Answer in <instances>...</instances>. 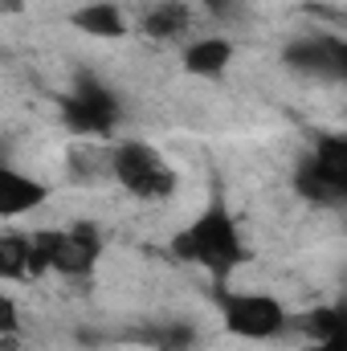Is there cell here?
Listing matches in <instances>:
<instances>
[{
    "instance_id": "6da1fadb",
    "label": "cell",
    "mask_w": 347,
    "mask_h": 351,
    "mask_svg": "<svg viewBox=\"0 0 347 351\" xmlns=\"http://www.w3.org/2000/svg\"><path fill=\"white\" fill-rule=\"evenodd\" d=\"M176 258L208 269L213 278H229L237 265L246 262V241H241V229L233 221V213L225 204H208L200 208L180 233L172 237Z\"/></svg>"
},
{
    "instance_id": "7a4b0ae2",
    "label": "cell",
    "mask_w": 347,
    "mask_h": 351,
    "mask_svg": "<svg viewBox=\"0 0 347 351\" xmlns=\"http://www.w3.org/2000/svg\"><path fill=\"white\" fill-rule=\"evenodd\" d=\"M29 237H33V274L58 269V274L82 278L102 258V237H98L94 225L45 229V233H29Z\"/></svg>"
},
{
    "instance_id": "3957f363",
    "label": "cell",
    "mask_w": 347,
    "mask_h": 351,
    "mask_svg": "<svg viewBox=\"0 0 347 351\" xmlns=\"http://www.w3.org/2000/svg\"><path fill=\"white\" fill-rule=\"evenodd\" d=\"M110 176L139 200H168L180 184L176 168L147 143L139 139H127V143H115L110 152Z\"/></svg>"
},
{
    "instance_id": "277c9868",
    "label": "cell",
    "mask_w": 347,
    "mask_h": 351,
    "mask_svg": "<svg viewBox=\"0 0 347 351\" xmlns=\"http://www.w3.org/2000/svg\"><path fill=\"white\" fill-rule=\"evenodd\" d=\"M294 188L311 204H339L347 200V139L327 135L315 143V152L294 168Z\"/></svg>"
},
{
    "instance_id": "5b68a950",
    "label": "cell",
    "mask_w": 347,
    "mask_h": 351,
    "mask_svg": "<svg viewBox=\"0 0 347 351\" xmlns=\"http://www.w3.org/2000/svg\"><path fill=\"white\" fill-rule=\"evenodd\" d=\"M217 306H221L225 331L237 335V339H274V335H282L290 327L286 306L274 294H258V290H250V294H221Z\"/></svg>"
},
{
    "instance_id": "8992f818",
    "label": "cell",
    "mask_w": 347,
    "mask_h": 351,
    "mask_svg": "<svg viewBox=\"0 0 347 351\" xmlns=\"http://www.w3.org/2000/svg\"><path fill=\"white\" fill-rule=\"evenodd\" d=\"M62 123L74 135H110L119 123V98L102 86L98 78H82L74 94L62 98Z\"/></svg>"
},
{
    "instance_id": "52a82bcc",
    "label": "cell",
    "mask_w": 347,
    "mask_h": 351,
    "mask_svg": "<svg viewBox=\"0 0 347 351\" xmlns=\"http://www.w3.org/2000/svg\"><path fill=\"white\" fill-rule=\"evenodd\" d=\"M282 62L311 78H347V45L339 37H298L286 45Z\"/></svg>"
},
{
    "instance_id": "ba28073f",
    "label": "cell",
    "mask_w": 347,
    "mask_h": 351,
    "mask_svg": "<svg viewBox=\"0 0 347 351\" xmlns=\"http://www.w3.org/2000/svg\"><path fill=\"white\" fill-rule=\"evenodd\" d=\"M49 200V188L33 176L16 172L0 160V221H16V217H29L37 213L41 204Z\"/></svg>"
},
{
    "instance_id": "9c48e42d",
    "label": "cell",
    "mask_w": 347,
    "mask_h": 351,
    "mask_svg": "<svg viewBox=\"0 0 347 351\" xmlns=\"http://www.w3.org/2000/svg\"><path fill=\"white\" fill-rule=\"evenodd\" d=\"M233 62V45L225 37H200L184 49V70L196 78H221Z\"/></svg>"
},
{
    "instance_id": "30bf717a",
    "label": "cell",
    "mask_w": 347,
    "mask_h": 351,
    "mask_svg": "<svg viewBox=\"0 0 347 351\" xmlns=\"http://www.w3.org/2000/svg\"><path fill=\"white\" fill-rule=\"evenodd\" d=\"M74 29H82L86 37H102V41H115L127 33V21L119 12V4H106V0H94V4H82L74 12Z\"/></svg>"
},
{
    "instance_id": "8fae6325",
    "label": "cell",
    "mask_w": 347,
    "mask_h": 351,
    "mask_svg": "<svg viewBox=\"0 0 347 351\" xmlns=\"http://www.w3.org/2000/svg\"><path fill=\"white\" fill-rule=\"evenodd\" d=\"M37 278L33 274V237L29 233H0V282Z\"/></svg>"
},
{
    "instance_id": "7c38bea8",
    "label": "cell",
    "mask_w": 347,
    "mask_h": 351,
    "mask_svg": "<svg viewBox=\"0 0 347 351\" xmlns=\"http://www.w3.org/2000/svg\"><path fill=\"white\" fill-rule=\"evenodd\" d=\"M298 327L307 331V339H311V343H323V339H344V335H347L344 311H335V306H319V311L302 315V319H298Z\"/></svg>"
},
{
    "instance_id": "4fadbf2b",
    "label": "cell",
    "mask_w": 347,
    "mask_h": 351,
    "mask_svg": "<svg viewBox=\"0 0 347 351\" xmlns=\"http://www.w3.org/2000/svg\"><path fill=\"white\" fill-rule=\"evenodd\" d=\"M143 29L152 37H180L188 29V8L184 4H160L143 16Z\"/></svg>"
},
{
    "instance_id": "5bb4252c",
    "label": "cell",
    "mask_w": 347,
    "mask_h": 351,
    "mask_svg": "<svg viewBox=\"0 0 347 351\" xmlns=\"http://www.w3.org/2000/svg\"><path fill=\"white\" fill-rule=\"evenodd\" d=\"M147 343L156 351H192L196 348V331L188 323H164L147 331Z\"/></svg>"
},
{
    "instance_id": "9a60e30c",
    "label": "cell",
    "mask_w": 347,
    "mask_h": 351,
    "mask_svg": "<svg viewBox=\"0 0 347 351\" xmlns=\"http://www.w3.org/2000/svg\"><path fill=\"white\" fill-rule=\"evenodd\" d=\"M21 331V311L8 294H0V335H16Z\"/></svg>"
},
{
    "instance_id": "2e32d148",
    "label": "cell",
    "mask_w": 347,
    "mask_h": 351,
    "mask_svg": "<svg viewBox=\"0 0 347 351\" xmlns=\"http://www.w3.org/2000/svg\"><path fill=\"white\" fill-rule=\"evenodd\" d=\"M204 4H208V12H217V16H233L241 0H204Z\"/></svg>"
},
{
    "instance_id": "e0dca14e",
    "label": "cell",
    "mask_w": 347,
    "mask_h": 351,
    "mask_svg": "<svg viewBox=\"0 0 347 351\" xmlns=\"http://www.w3.org/2000/svg\"><path fill=\"white\" fill-rule=\"evenodd\" d=\"M311 351H347V335H344V339H323V343H311Z\"/></svg>"
},
{
    "instance_id": "ac0fdd59",
    "label": "cell",
    "mask_w": 347,
    "mask_h": 351,
    "mask_svg": "<svg viewBox=\"0 0 347 351\" xmlns=\"http://www.w3.org/2000/svg\"><path fill=\"white\" fill-rule=\"evenodd\" d=\"M302 4H323V0H302Z\"/></svg>"
}]
</instances>
